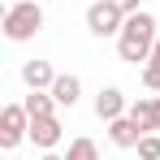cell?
Wrapping results in <instances>:
<instances>
[{"mask_svg": "<svg viewBox=\"0 0 160 160\" xmlns=\"http://www.w3.org/2000/svg\"><path fill=\"white\" fill-rule=\"evenodd\" d=\"M156 39H160L156 18H152L147 9H138V13L126 18V26H121V35H117V52H121V61H130V65H147Z\"/></svg>", "mask_w": 160, "mask_h": 160, "instance_id": "obj_1", "label": "cell"}, {"mask_svg": "<svg viewBox=\"0 0 160 160\" xmlns=\"http://www.w3.org/2000/svg\"><path fill=\"white\" fill-rule=\"evenodd\" d=\"M43 30V9H39V0H18V4H9L4 9V39H13V43H26Z\"/></svg>", "mask_w": 160, "mask_h": 160, "instance_id": "obj_2", "label": "cell"}, {"mask_svg": "<svg viewBox=\"0 0 160 160\" xmlns=\"http://www.w3.org/2000/svg\"><path fill=\"white\" fill-rule=\"evenodd\" d=\"M126 26V13L112 4V0H95L91 9H87V30L95 35V39H112V35H121Z\"/></svg>", "mask_w": 160, "mask_h": 160, "instance_id": "obj_3", "label": "cell"}, {"mask_svg": "<svg viewBox=\"0 0 160 160\" xmlns=\"http://www.w3.org/2000/svg\"><path fill=\"white\" fill-rule=\"evenodd\" d=\"M22 138H30V112H26V104H4V112H0V147L13 152Z\"/></svg>", "mask_w": 160, "mask_h": 160, "instance_id": "obj_4", "label": "cell"}, {"mask_svg": "<svg viewBox=\"0 0 160 160\" xmlns=\"http://www.w3.org/2000/svg\"><path fill=\"white\" fill-rule=\"evenodd\" d=\"M130 104H126V95L117 91V87H100V95H95V117L100 121H117V117H126Z\"/></svg>", "mask_w": 160, "mask_h": 160, "instance_id": "obj_5", "label": "cell"}, {"mask_svg": "<svg viewBox=\"0 0 160 160\" xmlns=\"http://www.w3.org/2000/svg\"><path fill=\"white\" fill-rule=\"evenodd\" d=\"M138 138H143V126L134 121L130 112L117 117V121H108V143L112 147H138Z\"/></svg>", "mask_w": 160, "mask_h": 160, "instance_id": "obj_6", "label": "cell"}, {"mask_svg": "<svg viewBox=\"0 0 160 160\" xmlns=\"http://www.w3.org/2000/svg\"><path fill=\"white\" fill-rule=\"evenodd\" d=\"M130 117L143 126V134H160V95H152V100H134V104H130Z\"/></svg>", "mask_w": 160, "mask_h": 160, "instance_id": "obj_7", "label": "cell"}, {"mask_svg": "<svg viewBox=\"0 0 160 160\" xmlns=\"http://www.w3.org/2000/svg\"><path fill=\"white\" fill-rule=\"evenodd\" d=\"M30 143H35L39 152H52L56 143H61V121H56V117H39V121H30Z\"/></svg>", "mask_w": 160, "mask_h": 160, "instance_id": "obj_8", "label": "cell"}, {"mask_svg": "<svg viewBox=\"0 0 160 160\" xmlns=\"http://www.w3.org/2000/svg\"><path fill=\"white\" fill-rule=\"evenodd\" d=\"M22 82H26L30 91H52L56 69L48 65V61H26V65H22Z\"/></svg>", "mask_w": 160, "mask_h": 160, "instance_id": "obj_9", "label": "cell"}, {"mask_svg": "<svg viewBox=\"0 0 160 160\" xmlns=\"http://www.w3.org/2000/svg\"><path fill=\"white\" fill-rule=\"evenodd\" d=\"M52 95H56V104H61V108H74V104H78V95H82V82L74 78V74H56Z\"/></svg>", "mask_w": 160, "mask_h": 160, "instance_id": "obj_10", "label": "cell"}, {"mask_svg": "<svg viewBox=\"0 0 160 160\" xmlns=\"http://www.w3.org/2000/svg\"><path fill=\"white\" fill-rule=\"evenodd\" d=\"M26 112H30V121H39V117H52V108H56V95L52 91H30L26 100Z\"/></svg>", "mask_w": 160, "mask_h": 160, "instance_id": "obj_11", "label": "cell"}, {"mask_svg": "<svg viewBox=\"0 0 160 160\" xmlns=\"http://www.w3.org/2000/svg\"><path fill=\"white\" fill-rule=\"evenodd\" d=\"M65 160H100L95 138H74V143H69V152H65Z\"/></svg>", "mask_w": 160, "mask_h": 160, "instance_id": "obj_12", "label": "cell"}, {"mask_svg": "<svg viewBox=\"0 0 160 160\" xmlns=\"http://www.w3.org/2000/svg\"><path fill=\"white\" fill-rule=\"evenodd\" d=\"M134 152H138V160H160V134H143Z\"/></svg>", "mask_w": 160, "mask_h": 160, "instance_id": "obj_13", "label": "cell"}, {"mask_svg": "<svg viewBox=\"0 0 160 160\" xmlns=\"http://www.w3.org/2000/svg\"><path fill=\"white\" fill-rule=\"evenodd\" d=\"M143 87L147 91H160V61H147L143 65Z\"/></svg>", "mask_w": 160, "mask_h": 160, "instance_id": "obj_14", "label": "cell"}, {"mask_svg": "<svg viewBox=\"0 0 160 160\" xmlns=\"http://www.w3.org/2000/svg\"><path fill=\"white\" fill-rule=\"evenodd\" d=\"M112 4H117V9H121L126 18H130V13H138V0H112Z\"/></svg>", "mask_w": 160, "mask_h": 160, "instance_id": "obj_15", "label": "cell"}, {"mask_svg": "<svg viewBox=\"0 0 160 160\" xmlns=\"http://www.w3.org/2000/svg\"><path fill=\"white\" fill-rule=\"evenodd\" d=\"M39 160H65V156H56V152H43V156H39Z\"/></svg>", "mask_w": 160, "mask_h": 160, "instance_id": "obj_16", "label": "cell"}, {"mask_svg": "<svg viewBox=\"0 0 160 160\" xmlns=\"http://www.w3.org/2000/svg\"><path fill=\"white\" fill-rule=\"evenodd\" d=\"M152 61H160V39H156V48H152Z\"/></svg>", "mask_w": 160, "mask_h": 160, "instance_id": "obj_17", "label": "cell"}]
</instances>
